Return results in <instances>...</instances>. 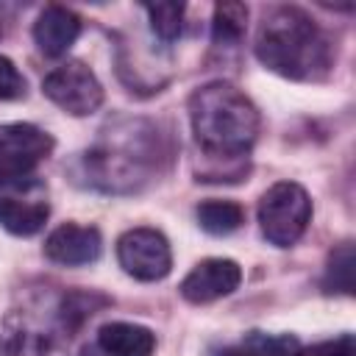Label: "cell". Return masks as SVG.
I'll return each mask as SVG.
<instances>
[{
	"label": "cell",
	"mask_w": 356,
	"mask_h": 356,
	"mask_svg": "<svg viewBox=\"0 0 356 356\" xmlns=\"http://www.w3.org/2000/svg\"><path fill=\"white\" fill-rule=\"evenodd\" d=\"M0 33H3V28H0Z\"/></svg>",
	"instance_id": "obj_23"
},
{
	"label": "cell",
	"mask_w": 356,
	"mask_h": 356,
	"mask_svg": "<svg viewBox=\"0 0 356 356\" xmlns=\"http://www.w3.org/2000/svg\"><path fill=\"white\" fill-rule=\"evenodd\" d=\"M189 122L200 153L217 164L222 161L225 181H239L259 136V108L253 100L225 81H211L192 92Z\"/></svg>",
	"instance_id": "obj_1"
},
{
	"label": "cell",
	"mask_w": 356,
	"mask_h": 356,
	"mask_svg": "<svg viewBox=\"0 0 356 356\" xmlns=\"http://www.w3.org/2000/svg\"><path fill=\"white\" fill-rule=\"evenodd\" d=\"M50 214L47 186L33 175L0 181V225L14 236H33Z\"/></svg>",
	"instance_id": "obj_5"
},
{
	"label": "cell",
	"mask_w": 356,
	"mask_h": 356,
	"mask_svg": "<svg viewBox=\"0 0 356 356\" xmlns=\"http://www.w3.org/2000/svg\"><path fill=\"white\" fill-rule=\"evenodd\" d=\"M248 28V6L245 3H217L211 17V44L214 47H236Z\"/></svg>",
	"instance_id": "obj_15"
},
{
	"label": "cell",
	"mask_w": 356,
	"mask_h": 356,
	"mask_svg": "<svg viewBox=\"0 0 356 356\" xmlns=\"http://www.w3.org/2000/svg\"><path fill=\"white\" fill-rule=\"evenodd\" d=\"M256 58L292 81H320L334 64L331 39L298 6H275L256 31Z\"/></svg>",
	"instance_id": "obj_2"
},
{
	"label": "cell",
	"mask_w": 356,
	"mask_h": 356,
	"mask_svg": "<svg viewBox=\"0 0 356 356\" xmlns=\"http://www.w3.org/2000/svg\"><path fill=\"white\" fill-rule=\"evenodd\" d=\"M81 356H108V353H103L97 345H86V348L81 350Z\"/></svg>",
	"instance_id": "obj_22"
},
{
	"label": "cell",
	"mask_w": 356,
	"mask_h": 356,
	"mask_svg": "<svg viewBox=\"0 0 356 356\" xmlns=\"http://www.w3.org/2000/svg\"><path fill=\"white\" fill-rule=\"evenodd\" d=\"M312 220V200L306 189L295 181L273 184L259 200V225L270 245L289 248L295 245Z\"/></svg>",
	"instance_id": "obj_4"
},
{
	"label": "cell",
	"mask_w": 356,
	"mask_h": 356,
	"mask_svg": "<svg viewBox=\"0 0 356 356\" xmlns=\"http://www.w3.org/2000/svg\"><path fill=\"white\" fill-rule=\"evenodd\" d=\"M0 356H67L53 331L33 325L22 314H11L0 331Z\"/></svg>",
	"instance_id": "obj_11"
},
{
	"label": "cell",
	"mask_w": 356,
	"mask_h": 356,
	"mask_svg": "<svg viewBox=\"0 0 356 356\" xmlns=\"http://www.w3.org/2000/svg\"><path fill=\"white\" fill-rule=\"evenodd\" d=\"M159 161L156 128L145 120H128L103 131V139L78 153L72 172L81 186L100 192H134L147 181L150 167Z\"/></svg>",
	"instance_id": "obj_3"
},
{
	"label": "cell",
	"mask_w": 356,
	"mask_h": 356,
	"mask_svg": "<svg viewBox=\"0 0 356 356\" xmlns=\"http://www.w3.org/2000/svg\"><path fill=\"white\" fill-rule=\"evenodd\" d=\"M103 253V236L95 225L64 222L44 239V256L61 267H81L97 261Z\"/></svg>",
	"instance_id": "obj_10"
},
{
	"label": "cell",
	"mask_w": 356,
	"mask_h": 356,
	"mask_svg": "<svg viewBox=\"0 0 356 356\" xmlns=\"http://www.w3.org/2000/svg\"><path fill=\"white\" fill-rule=\"evenodd\" d=\"M19 97H25V78L11 58L0 56V103Z\"/></svg>",
	"instance_id": "obj_19"
},
{
	"label": "cell",
	"mask_w": 356,
	"mask_h": 356,
	"mask_svg": "<svg viewBox=\"0 0 356 356\" xmlns=\"http://www.w3.org/2000/svg\"><path fill=\"white\" fill-rule=\"evenodd\" d=\"M323 289L353 295V245L350 242H342L339 248L331 250L323 273Z\"/></svg>",
	"instance_id": "obj_17"
},
{
	"label": "cell",
	"mask_w": 356,
	"mask_h": 356,
	"mask_svg": "<svg viewBox=\"0 0 356 356\" xmlns=\"http://www.w3.org/2000/svg\"><path fill=\"white\" fill-rule=\"evenodd\" d=\"M209 356H248V350H245V348H231V345H228V348H214Z\"/></svg>",
	"instance_id": "obj_21"
},
{
	"label": "cell",
	"mask_w": 356,
	"mask_h": 356,
	"mask_svg": "<svg viewBox=\"0 0 356 356\" xmlns=\"http://www.w3.org/2000/svg\"><path fill=\"white\" fill-rule=\"evenodd\" d=\"M53 147V136L31 122L0 125V181L33 175L36 164L44 161Z\"/></svg>",
	"instance_id": "obj_8"
},
{
	"label": "cell",
	"mask_w": 356,
	"mask_h": 356,
	"mask_svg": "<svg viewBox=\"0 0 356 356\" xmlns=\"http://www.w3.org/2000/svg\"><path fill=\"white\" fill-rule=\"evenodd\" d=\"M108 356H150L156 350V334L139 323H106L95 342Z\"/></svg>",
	"instance_id": "obj_13"
},
{
	"label": "cell",
	"mask_w": 356,
	"mask_h": 356,
	"mask_svg": "<svg viewBox=\"0 0 356 356\" xmlns=\"http://www.w3.org/2000/svg\"><path fill=\"white\" fill-rule=\"evenodd\" d=\"M78 33H81V17L64 6H47L33 22V42L50 58L64 56L75 44Z\"/></svg>",
	"instance_id": "obj_12"
},
{
	"label": "cell",
	"mask_w": 356,
	"mask_h": 356,
	"mask_svg": "<svg viewBox=\"0 0 356 356\" xmlns=\"http://www.w3.org/2000/svg\"><path fill=\"white\" fill-rule=\"evenodd\" d=\"M150 22V31L156 33V39H161L164 44L175 42L184 31V3H145L142 6Z\"/></svg>",
	"instance_id": "obj_16"
},
{
	"label": "cell",
	"mask_w": 356,
	"mask_h": 356,
	"mask_svg": "<svg viewBox=\"0 0 356 356\" xmlns=\"http://www.w3.org/2000/svg\"><path fill=\"white\" fill-rule=\"evenodd\" d=\"M317 353H320V356H353V353H356V350H353V334L337 337L334 342L317 348Z\"/></svg>",
	"instance_id": "obj_20"
},
{
	"label": "cell",
	"mask_w": 356,
	"mask_h": 356,
	"mask_svg": "<svg viewBox=\"0 0 356 356\" xmlns=\"http://www.w3.org/2000/svg\"><path fill=\"white\" fill-rule=\"evenodd\" d=\"M242 281V267L234 259H203L181 281V295L189 303H211L231 295Z\"/></svg>",
	"instance_id": "obj_9"
},
{
	"label": "cell",
	"mask_w": 356,
	"mask_h": 356,
	"mask_svg": "<svg viewBox=\"0 0 356 356\" xmlns=\"http://www.w3.org/2000/svg\"><path fill=\"white\" fill-rule=\"evenodd\" d=\"M42 92L72 117L95 114L103 106V83L83 61H64L53 67L42 81Z\"/></svg>",
	"instance_id": "obj_6"
},
{
	"label": "cell",
	"mask_w": 356,
	"mask_h": 356,
	"mask_svg": "<svg viewBox=\"0 0 356 356\" xmlns=\"http://www.w3.org/2000/svg\"><path fill=\"white\" fill-rule=\"evenodd\" d=\"M248 356H303V345L292 334H264L250 331L242 342Z\"/></svg>",
	"instance_id": "obj_18"
},
{
	"label": "cell",
	"mask_w": 356,
	"mask_h": 356,
	"mask_svg": "<svg viewBox=\"0 0 356 356\" xmlns=\"http://www.w3.org/2000/svg\"><path fill=\"white\" fill-rule=\"evenodd\" d=\"M117 261L136 281H161L172 267V250L161 231L131 228L117 239Z\"/></svg>",
	"instance_id": "obj_7"
},
{
	"label": "cell",
	"mask_w": 356,
	"mask_h": 356,
	"mask_svg": "<svg viewBox=\"0 0 356 356\" xmlns=\"http://www.w3.org/2000/svg\"><path fill=\"white\" fill-rule=\"evenodd\" d=\"M197 225L211 236H228L245 222V209L234 200H203L195 209Z\"/></svg>",
	"instance_id": "obj_14"
}]
</instances>
